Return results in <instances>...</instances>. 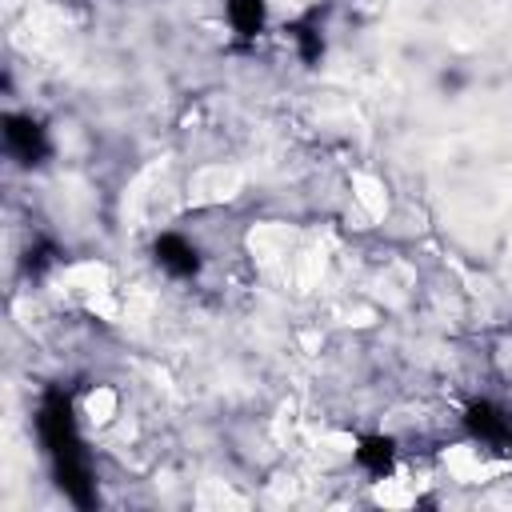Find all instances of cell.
Listing matches in <instances>:
<instances>
[{"label":"cell","instance_id":"obj_1","mask_svg":"<svg viewBox=\"0 0 512 512\" xmlns=\"http://www.w3.org/2000/svg\"><path fill=\"white\" fill-rule=\"evenodd\" d=\"M36 428H40L44 448L52 452L56 484L68 492L72 504L92 508V504H96V484H92V472H88V460H84V448H80V436H76L72 404H68L64 392L52 388V392L44 396L40 416H36Z\"/></svg>","mask_w":512,"mask_h":512},{"label":"cell","instance_id":"obj_2","mask_svg":"<svg viewBox=\"0 0 512 512\" xmlns=\"http://www.w3.org/2000/svg\"><path fill=\"white\" fill-rule=\"evenodd\" d=\"M4 140L20 164H40L48 156V136L32 116H4Z\"/></svg>","mask_w":512,"mask_h":512},{"label":"cell","instance_id":"obj_3","mask_svg":"<svg viewBox=\"0 0 512 512\" xmlns=\"http://www.w3.org/2000/svg\"><path fill=\"white\" fill-rule=\"evenodd\" d=\"M468 432L472 436H480V440H488V444H512V420L496 408V404H472L468 408Z\"/></svg>","mask_w":512,"mask_h":512},{"label":"cell","instance_id":"obj_4","mask_svg":"<svg viewBox=\"0 0 512 512\" xmlns=\"http://www.w3.org/2000/svg\"><path fill=\"white\" fill-rule=\"evenodd\" d=\"M156 260H160L172 276H196V268H200L196 248H192L184 236H176V232H164V236L156 240Z\"/></svg>","mask_w":512,"mask_h":512},{"label":"cell","instance_id":"obj_5","mask_svg":"<svg viewBox=\"0 0 512 512\" xmlns=\"http://www.w3.org/2000/svg\"><path fill=\"white\" fill-rule=\"evenodd\" d=\"M392 452H396V444H392L388 436H364L360 448H356V460H360L372 476H384V472L392 468Z\"/></svg>","mask_w":512,"mask_h":512},{"label":"cell","instance_id":"obj_6","mask_svg":"<svg viewBox=\"0 0 512 512\" xmlns=\"http://www.w3.org/2000/svg\"><path fill=\"white\" fill-rule=\"evenodd\" d=\"M228 16H232V28L240 36H256L264 28V0H232Z\"/></svg>","mask_w":512,"mask_h":512},{"label":"cell","instance_id":"obj_7","mask_svg":"<svg viewBox=\"0 0 512 512\" xmlns=\"http://www.w3.org/2000/svg\"><path fill=\"white\" fill-rule=\"evenodd\" d=\"M292 36H296V44H300V60H304V64H316V60H320V52H324L320 32H316V28H308V24H300V28H292Z\"/></svg>","mask_w":512,"mask_h":512},{"label":"cell","instance_id":"obj_8","mask_svg":"<svg viewBox=\"0 0 512 512\" xmlns=\"http://www.w3.org/2000/svg\"><path fill=\"white\" fill-rule=\"evenodd\" d=\"M52 260H56V248H52V244H36V248H28V272H44Z\"/></svg>","mask_w":512,"mask_h":512}]
</instances>
